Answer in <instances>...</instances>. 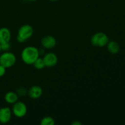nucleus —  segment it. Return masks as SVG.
Masks as SVG:
<instances>
[{"label":"nucleus","instance_id":"f257e3e1","mask_svg":"<svg viewBox=\"0 0 125 125\" xmlns=\"http://www.w3.org/2000/svg\"><path fill=\"white\" fill-rule=\"evenodd\" d=\"M39 56L40 51L39 49L34 46H26L21 52V59L27 65H32Z\"/></svg>","mask_w":125,"mask_h":125},{"label":"nucleus","instance_id":"f03ea898","mask_svg":"<svg viewBox=\"0 0 125 125\" xmlns=\"http://www.w3.org/2000/svg\"><path fill=\"white\" fill-rule=\"evenodd\" d=\"M34 34V28L30 24H25L20 26L18 31L17 40L18 43H23L32 37Z\"/></svg>","mask_w":125,"mask_h":125},{"label":"nucleus","instance_id":"7ed1b4c3","mask_svg":"<svg viewBox=\"0 0 125 125\" xmlns=\"http://www.w3.org/2000/svg\"><path fill=\"white\" fill-rule=\"evenodd\" d=\"M90 42L92 45L96 47H104L109 42L108 36L103 32H98L92 36Z\"/></svg>","mask_w":125,"mask_h":125},{"label":"nucleus","instance_id":"20e7f679","mask_svg":"<svg viewBox=\"0 0 125 125\" xmlns=\"http://www.w3.org/2000/svg\"><path fill=\"white\" fill-rule=\"evenodd\" d=\"M17 62L16 56L9 51H4L0 55V64L6 68H11Z\"/></svg>","mask_w":125,"mask_h":125},{"label":"nucleus","instance_id":"39448f33","mask_svg":"<svg viewBox=\"0 0 125 125\" xmlns=\"http://www.w3.org/2000/svg\"><path fill=\"white\" fill-rule=\"evenodd\" d=\"M12 114L17 118H23L28 112V107L24 103L20 101H17L13 104L12 108Z\"/></svg>","mask_w":125,"mask_h":125},{"label":"nucleus","instance_id":"423d86ee","mask_svg":"<svg viewBox=\"0 0 125 125\" xmlns=\"http://www.w3.org/2000/svg\"><path fill=\"white\" fill-rule=\"evenodd\" d=\"M43 60L45 63V67H54L58 62V57L55 53L52 52H50L46 53L43 57Z\"/></svg>","mask_w":125,"mask_h":125},{"label":"nucleus","instance_id":"0eeeda50","mask_svg":"<svg viewBox=\"0 0 125 125\" xmlns=\"http://www.w3.org/2000/svg\"><path fill=\"white\" fill-rule=\"evenodd\" d=\"M12 109L9 107L0 108V123L7 124L10 121L12 118Z\"/></svg>","mask_w":125,"mask_h":125},{"label":"nucleus","instance_id":"6e6552de","mask_svg":"<svg viewBox=\"0 0 125 125\" xmlns=\"http://www.w3.org/2000/svg\"><path fill=\"white\" fill-rule=\"evenodd\" d=\"M57 42L55 37L51 35H46L44 36L41 40V45L44 48L50 50L56 46Z\"/></svg>","mask_w":125,"mask_h":125},{"label":"nucleus","instance_id":"1a4fd4ad","mask_svg":"<svg viewBox=\"0 0 125 125\" xmlns=\"http://www.w3.org/2000/svg\"><path fill=\"white\" fill-rule=\"evenodd\" d=\"M28 94L31 98L34 99V100L39 99L42 96L43 89L39 85H32L28 90Z\"/></svg>","mask_w":125,"mask_h":125},{"label":"nucleus","instance_id":"9d476101","mask_svg":"<svg viewBox=\"0 0 125 125\" xmlns=\"http://www.w3.org/2000/svg\"><path fill=\"white\" fill-rule=\"evenodd\" d=\"M10 31L6 27L0 28V44L10 42Z\"/></svg>","mask_w":125,"mask_h":125},{"label":"nucleus","instance_id":"9b49d317","mask_svg":"<svg viewBox=\"0 0 125 125\" xmlns=\"http://www.w3.org/2000/svg\"><path fill=\"white\" fill-rule=\"evenodd\" d=\"M18 98L19 96L17 92H14L12 91L7 92L4 95V100L7 103L13 104L15 103L18 101Z\"/></svg>","mask_w":125,"mask_h":125},{"label":"nucleus","instance_id":"f8f14e48","mask_svg":"<svg viewBox=\"0 0 125 125\" xmlns=\"http://www.w3.org/2000/svg\"><path fill=\"white\" fill-rule=\"evenodd\" d=\"M106 46H107V48L109 52L112 54H118L120 50L119 44L117 42L114 41V40H112V41L109 40Z\"/></svg>","mask_w":125,"mask_h":125},{"label":"nucleus","instance_id":"ddd939ff","mask_svg":"<svg viewBox=\"0 0 125 125\" xmlns=\"http://www.w3.org/2000/svg\"><path fill=\"white\" fill-rule=\"evenodd\" d=\"M55 123L56 122L54 119L50 116L44 117L42 118L40 122V124L41 125H54Z\"/></svg>","mask_w":125,"mask_h":125},{"label":"nucleus","instance_id":"4468645a","mask_svg":"<svg viewBox=\"0 0 125 125\" xmlns=\"http://www.w3.org/2000/svg\"><path fill=\"white\" fill-rule=\"evenodd\" d=\"M32 65H34V68L37 70H42L45 67V65L43 58L40 57H39L35 60Z\"/></svg>","mask_w":125,"mask_h":125},{"label":"nucleus","instance_id":"2eb2a0df","mask_svg":"<svg viewBox=\"0 0 125 125\" xmlns=\"http://www.w3.org/2000/svg\"><path fill=\"white\" fill-rule=\"evenodd\" d=\"M17 94L19 96H24L28 94V90L23 87H20L17 90Z\"/></svg>","mask_w":125,"mask_h":125},{"label":"nucleus","instance_id":"dca6fc26","mask_svg":"<svg viewBox=\"0 0 125 125\" xmlns=\"http://www.w3.org/2000/svg\"><path fill=\"white\" fill-rule=\"evenodd\" d=\"M1 51H8L9 49L10 48V43H5L1 44Z\"/></svg>","mask_w":125,"mask_h":125},{"label":"nucleus","instance_id":"f3484780","mask_svg":"<svg viewBox=\"0 0 125 125\" xmlns=\"http://www.w3.org/2000/svg\"><path fill=\"white\" fill-rule=\"evenodd\" d=\"M6 68L4 66L0 64V77H2L6 74Z\"/></svg>","mask_w":125,"mask_h":125},{"label":"nucleus","instance_id":"a211bd4d","mask_svg":"<svg viewBox=\"0 0 125 125\" xmlns=\"http://www.w3.org/2000/svg\"><path fill=\"white\" fill-rule=\"evenodd\" d=\"M72 125H81L82 123L81 122H79V120H74V122H72Z\"/></svg>","mask_w":125,"mask_h":125},{"label":"nucleus","instance_id":"6ab92c4d","mask_svg":"<svg viewBox=\"0 0 125 125\" xmlns=\"http://www.w3.org/2000/svg\"><path fill=\"white\" fill-rule=\"evenodd\" d=\"M26 1H30V2H34V1H38V0H26Z\"/></svg>","mask_w":125,"mask_h":125},{"label":"nucleus","instance_id":"aec40b11","mask_svg":"<svg viewBox=\"0 0 125 125\" xmlns=\"http://www.w3.org/2000/svg\"><path fill=\"white\" fill-rule=\"evenodd\" d=\"M48 1H52V2H54V1H58V0H48Z\"/></svg>","mask_w":125,"mask_h":125},{"label":"nucleus","instance_id":"412c9836","mask_svg":"<svg viewBox=\"0 0 125 125\" xmlns=\"http://www.w3.org/2000/svg\"><path fill=\"white\" fill-rule=\"evenodd\" d=\"M1 44H0V52H1Z\"/></svg>","mask_w":125,"mask_h":125}]
</instances>
